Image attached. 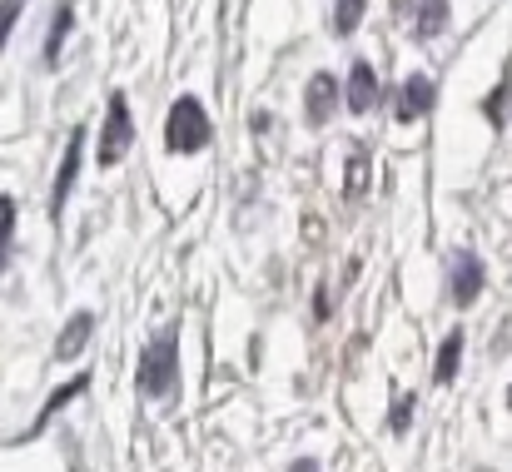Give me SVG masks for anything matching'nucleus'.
<instances>
[{
    "mask_svg": "<svg viewBox=\"0 0 512 472\" xmlns=\"http://www.w3.org/2000/svg\"><path fill=\"white\" fill-rule=\"evenodd\" d=\"M209 140H214L209 110L199 105V95H179L165 115V150L170 155H199Z\"/></svg>",
    "mask_w": 512,
    "mask_h": 472,
    "instance_id": "obj_1",
    "label": "nucleus"
},
{
    "mask_svg": "<svg viewBox=\"0 0 512 472\" xmlns=\"http://www.w3.org/2000/svg\"><path fill=\"white\" fill-rule=\"evenodd\" d=\"M179 383V348H174V328L155 333V343L140 358V393L145 398H170Z\"/></svg>",
    "mask_w": 512,
    "mask_h": 472,
    "instance_id": "obj_2",
    "label": "nucleus"
},
{
    "mask_svg": "<svg viewBox=\"0 0 512 472\" xmlns=\"http://www.w3.org/2000/svg\"><path fill=\"white\" fill-rule=\"evenodd\" d=\"M130 145H135V115H130V100H125V90H115V95H110V110H105L100 164H105V169H110V164H120V159L130 155Z\"/></svg>",
    "mask_w": 512,
    "mask_h": 472,
    "instance_id": "obj_3",
    "label": "nucleus"
},
{
    "mask_svg": "<svg viewBox=\"0 0 512 472\" xmlns=\"http://www.w3.org/2000/svg\"><path fill=\"white\" fill-rule=\"evenodd\" d=\"M483 279H488V269H483V259H478L473 249L448 254V284H453V304H458V309H468V304L483 294Z\"/></svg>",
    "mask_w": 512,
    "mask_h": 472,
    "instance_id": "obj_4",
    "label": "nucleus"
},
{
    "mask_svg": "<svg viewBox=\"0 0 512 472\" xmlns=\"http://www.w3.org/2000/svg\"><path fill=\"white\" fill-rule=\"evenodd\" d=\"M433 80L428 75H408L403 85H398V100H393V120L398 125H418L428 110H433Z\"/></svg>",
    "mask_w": 512,
    "mask_h": 472,
    "instance_id": "obj_5",
    "label": "nucleus"
},
{
    "mask_svg": "<svg viewBox=\"0 0 512 472\" xmlns=\"http://www.w3.org/2000/svg\"><path fill=\"white\" fill-rule=\"evenodd\" d=\"M80 150H85V130H75V135H70L65 159H60V169H55V184H50V219H60V214H65L70 184H75V174H80Z\"/></svg>",
    "mask_w": 512,
    "mask_h": 472,
    "instance_id": "obj_6",
    "label": "nucleus"
},
{
    "mask_svg": "<svg viewBox=\"0 0 512 472\" xmlns=\"http://www.w3.org/2000/svg\"><path fill=\"white\" fill-rule=\"evenodd\" d=\"M334 105H339V80H334L329 70H319V75L309 80V90H304L309 125H314V130H324V125H329V115H334Z\"/></svg>",
    "mask_w": 512,
    "mask_h": 472,
    "instance_id": "obj_7",
    "label": "nucleus"
},
{
    "mask_svg": "<svg viewBox=\"0 0 512 472\" xmlns=\"http://www.w3.org/2000/svg\"><path fill=\"white\" fill-rule=\"evenodd\" d=\"M348 110L353 115L378 110V70L368 60H353V70H348Z\"/></svg>",
    "mask_w": 512,
    "mask_h": 472,
    "instance_id": "obj_8",
    "label": "nucleus"
},
{
    "mask_svg": "<svg viewBox=\"0 0 512 472\" xmlns=\"http://www.w3.org/2000/svg\"><path fill=\"white\" fill-rule=\"evenodd\" d=\"M95 333V314H75L65 323V333L55 338V358H75L80 348H85V338Z\"/></svg>",
    "mask_w": 512,
    "mask_h": 472,
    "instance_id": "obj_9",
    "label": "nucleus"
},
{
    "mask_svg": "<svg viewBox=\"0 0 512 472\" xmlns=\"http://www.w3.org/2000/svg\"><path fill=\"white\" fill-rule=\"evenodd\" d=\"M448 30V0H418V20H413V35L418 40H433Z\"/></svg>",
    "mask_w": 512,
    "mask_h": 472,
    "instance_id": "obj_10",
    "label": "nucleus"
},
{
    "mask_svg": "<svg viewBox=\"0 0 512 472\" xmlns=\"http://www.w3.org/2000/svg\"><path fill=\"white\" fill-rule=\"evenodd\" d=\"M458 363H463V333L453 328L438 348V363H433V383H453L458 378Z\"/></svg>",
    "mask_w": 512,
    "mask_h": 472,
    "instance_id": "obj_11",
    "label": "nucleus"
},
{
    "mask_svg": "<svg viewBox=\"0 0 512 472\" xmlns=\"http://www.w3.org/2000/svg\"><path fill=\"white\" fill-rule=\"evenodd\" d=\"M70 25H75V10H70V5H55V25H50V35H45V45H40V60H45V65L60 60V45H65Z\"/></svg>",
    "mask_w": 512,
    "mask_h": 472,
    "instance_id": "obj_12",
    "label": "nucleus"
},
{
    "mask_svg": "<svg viewBox=\"0 0 512 472\" xmlns=\"http://www.w3.org/2000/svg\"><path fill=\"white\" fill-rule=\"evenodd\" d=\"M363 10H368V0H339L334 5V35H353L358 20H363Z\"/></svg>",
    "mask_w": 512,
    "mask_h": 472,
    "instance_id": "obj_13",
    "label": "nucleus"
},
{
    "mask_svg": "<svg viewBox=\"0 0 512 472\" xmlns=\"http://www.w3.org/2000/svg\"><path fill=\"white\" fill-rule=\"evenodd\" d=\"M85 388H90V378H75V383H65V388H60V393H55V398H50V403L40 408V418H35V428H45V423H50V413H60V408H65L70 398H80Z\"/></svg>",
    "mask_w": 512,
    "mask_h": 472,
    "instance_id": "obj_14",
    "label": "nucleus"
},
{
    "mask_svg": "<svg viewBox=\"0 0 512 472\" xmlns=\"http://www.w3.org/2000/svg\"><path fill=\"white\" fill-rule=\"evenodd\" d=\"M10 239H15V199H10V194H0V274H5Z\"/></svg>",
    "mask_w": 512,
    "mask_h": 472,
    "instance_id": "obj_15",
    "label": "nucleus"
},
{
    "mask_svg": "<svg viewBox=\"0 0 512 472\" xmlns=\"http://www.w3.org/2000/svg\"><path fill=\"white\" fill-rule=\"evenodd\" d=\"M363 174H368V145H353V155H348V199L363 194Z\"/></svg>",
    "mask_w": 512,
    "mask_h": 472,
    "instance_id": "obj_16",
    "label": "nucleus"
},
{
    "mask_svg": "<svg viewBox=\"0 0 512 472\" xmlns=\"http://www.w3.org/2000/svg\"><path fill=\"white\" fill-rule=\"evenodd\" d=\"M408 423H413V398H393L388 428H393V433H408Z\"/></svg>",
    "mask_w": 512,
    "mask_h": 472,
    "instance_id": "obj_17",
    "label": "nucleus"
},
{
    "mask_svg": "<svg viewBox=\"0 0 512 472\" xmlns=\"http://www.w3.org/2000/svg\"><path fill=\"white\" fill-rule=\"evenodd\" d=\"M503 105H508V80L493 90V100H483V115H488L493 125H503Z\"/></svg>",
    "mask_w": 512,
    "mask_h": 472,
    "instance_id": "obj_18",
    "label": "nucleus"
},
{
    "mask_svg": "<svg viewBox=\"0 0 512 472\" xmlns=\"http://www.w3.org/2000/svg\"><path fill=\"white\" fill-rule=\"evenodd\" d=\"M20 10H25V0H0V45H5V35H10V25L20 20Z\"/></svg>",
    "mask_w": 512,
    "mask_h": 472,
    "instance_id": "obj_19",
    "label": "nucleus"
},
{
    "mask_svg": "<svg viewBox=\"0 0 512 472\" xmlns=\"http://www.w3.org/2000/svg\"><path fill=\"white\" fill-rule=\"evenodd\" d=\"M289 472H319V463H314V458H299V463H294Z\"/></svg>",
    "mask_w": 512,
    "mask_h": 472,
    "instance_id": "obj_20",
    "label": "nucleus"
},
{
    "mask_svg": "<svg viewBox=\"0 0 512 472\" xmlns=\"http://www.w3.org/2000/svg\"><path fill=\"white\" fill-rule=\"evenodd\" d=\"M508 408H512V388H508Z\"/></svg>",
    "mask_w": 512,
    "mask_h": 472,
    "instance_id": "obj_21",
    "label": "nucleus"
}]
</instances>
